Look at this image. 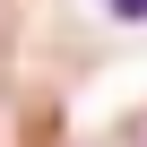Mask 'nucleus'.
Returning a JSON list of instances; mask_svg holds the SVG:
<instances>
[{
	"instance_id": "obj_1",
	"label": "nucleus",
	"mask_w": 147,
	"mask_h": 147,
	"mask_svg": "<svg viewBox=\"0 0 147 147\" xmlns=\"http://www.w3.org/2000/svg\"><path fill=\"white\" fill-rule=\"evenodd\" d=\"M104 9H113L121 26H147V0H104Z\"/></svg>"
}]
</instances>
